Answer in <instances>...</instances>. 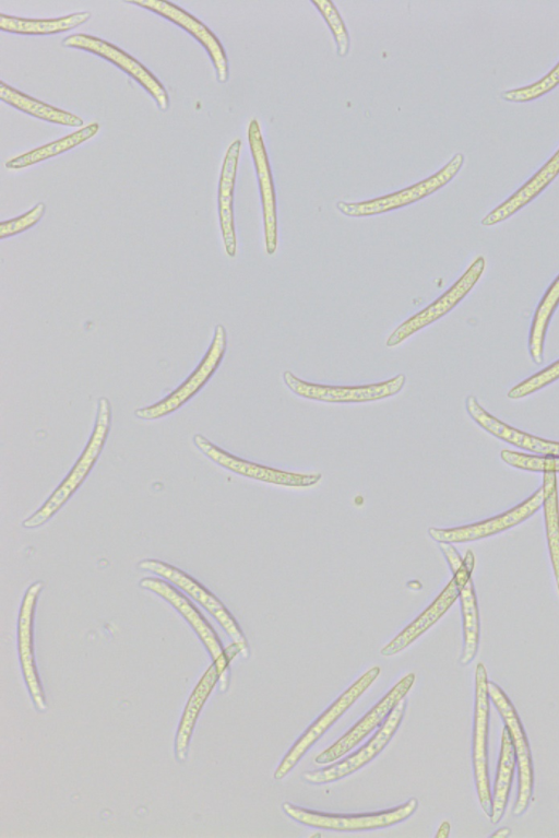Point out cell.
<instances>
[{
	"mask_svg": "<svg viewBox=\"0 0 559 838\" xmlns=\"http://www.w3.org/2000/svg\"><path fill=\"white\" fill-rule=\"evenodd\" d=\"M406 706L407 701L404 697L393 708L373 736L355 753L324 768L305 771L301 775V779L309 784H326L341 780L361 769L373 760L390 743L403 720Z\"/></svg>",
	"mask_w": 559,
	"mask_h": 838,
	"instance_id": "7c38bea8",
	"label": "cell"
},
{
	"mask_svg": "<svg viewBox=\"0 0 559 838\" xmlns=\"http://www.w3.org/2000/svg\"><path fill=\"white\" fill-rule=\"evenodd\" d=\"M542 487L547 545L559 593V497L556 473L544 472Z\"/></svg>",
	"mask_w": 559,
	"mask_h": 838,
	"instance_id": "f1b7e54d",
	"label": "cell"
},
{
	"mask_svg": "<svg viewBox=\"0 0 559 838\" xmlns=\"http://www.w3.org/2000/svg\"><path fill=\"white\" fill-rule=\"evenodd\" d=\"M439 547L459 587L463 625V649L460 664L467 665L475 659L479 646V612L472 580L475 557L473 552L468 550L462 558L452 543H439Z\"/></svg>",
	"mask_w": 559,
	"mask_h": 838,
	"instance_id": "ba28073f",
	"label": "cell"
},
{
	"mask_svg": "<svg viewBox=\"0 0 559 838\" xmlns=\"http://www.w3.org/2000/svg\"><path fill=\"white\" fill-rule=\"evenodd\" d=\"M219 676L221 673L218 672L216 665L212 663L188 699L178 727L175 744L176 758L180 763H183L187 759L190 737L194 724L204 703L213 691L215 684L218 682Z\"/></svg>",
	"mask_w": 559,
	"mask_h": 838,
	"instance_id": "d4e9b609",
	"label": "cell"
},
{
	"mask_svg": "<svg viewBox=\"0 0 559 838\" xmlns=\"http://www.w3.org/2000/svg\"><path fill=\"white\" fill-rule=\"evenodd\" d=\"M559 305V274L549 285L539 300L532 319L528 335V353L532 361L539 365L544 359V342L549 321Z\"/></svg>",
	"mask_w": 559,
	"mask_h": 838,
	"instance_id": "4dcf8cb0",
	"label": "cell"
},
{
	"mask_svg": "<svg viewBox=\"0 0 559 838\" xmlns=\"http://www.w3.org/2000/svg\"><path fill=\"white\" fill-rule=\"evenodd\" d=\"M240 149L241 141L239 139L234 140L228 146L221 169L217 193L222 238L225 251L227 256L231 258L235 257L237 252V237L234 220V190Z\"/></svg>",
	"mask_w": 559,
	"mask_h": 838,
	"instance_id": "7402d4cb",
	"label": "cell"
},
{
	"mask_svg": "<svg viewBox=\"0 0 559 838\" xmlns=\"http://www.w3.org/2000/svg\"><path fill=\"white\" fill-rule=\"evenodd\" d=\"M450 829H451L450 823L448 821H443L437 830L436 837L437 838L449 837Z\"/></svg>",
	"mask_w": 559,
	"mask_h": 838,
	"instance_id": "8d00e7d4",
	"label": "cell"
},
{
	"mask_svg": "<svg viewBox=\"0 0 559 838\" xmlns=\"http://www.w3.org/2000/svg\"><path fill=\"white\" fill-rule=\"evenodd\" d=\"M286 387L296 396L328 403H361L382 400L397 394L405 386L406 376L357 386H333L306 381L289 370L282 375Z\"/></svg>",
	"mask_w": 559,
	"mask_h": 838,
	"instance_id": "9c48e42d",
	"label": "cell"
},
{
	"mask_svg": "<svg viewBox=\"0 0 559 838\" xmlns=\"http://www.w3.org/2000/svg\"><path fill=\"white\" fill-rule=\"evenodd\" d=\"M44 588L43 581L33 582L22 600L17 621V649L24 681L27 685L35 708L47 710L46 697L36 669L33 646V618L38 595Z\"/></svg>",
	"mask_w": 559,
	"mask_h": 838,
	"instance_id": "d6986e66",
	"label": "cell"
},
{
	"mask_svg": "<svg viewBox=\"0 0 559 838\" xmlns=\"http://www.w3.org/2000/svg\"><path fill=\"white\" fill-rule=\"evenodd\" d=\"M0 98L5 104L40 120L75 128L83 126V120L79 116L40 102L3 81L0 83Z\"/></svg>",
	"mask_w": 559,
	"mask_h": 838,
	"instance_id": "4316f807",
	"label": "cell"
},
{
	"mask_svg": "<svg viewBox=\"0 0 559 838\" xmlns=\"http://www.w3.org/2000/svg\"><path fill=\"white\" fill-rule=\"evenodd\" d=\"M98 130L99 125L97 122H92L61 139L15 156L10 161H7L4 165L8 169H22L32 166L82 144L83 142L93 138L98 132Z\"/></svg>",
	"mask_w": 559,
	"mask_h": 838,
	"instance_id": "f546056e",
	"label": "cell"
},
{
	"mask_svg": "<svg viewBox=\"0 0 559 838\" xmlns=\"http://www.w3.org/2000/svg\"><path fill=\"white\" fill-rule=\"evenodd\" d=\"M459 587L452 577L432 603L390 642L384 645L380 653L383 657H391L408 647L444 615L455 600L459 599Z\"/></svg>",
	"mask_w": 559,
	"mask_h": 838,
	"instance_id": "cb8c5ba5",
	"label": "cell"
},
{
	"mask_svg": "<svg viewBox=\"0 0 559 838\" xmlns=\"http://www.w3.org/2000/svg\"><path fill=\"white\" fill-rule=\"evenodd\" d=\"M418 807V800L411 798L406 802L386 810L340 814L314 811L298 806L290 802H283V812L293 821L308 827L336 830V831H361L386 828L409 818Z\"/></svg>",
	"mask_w": 559,
	"mask_h": 838,
	"instance_id": "7a4b0ae2",
	"label": "cell"
},
{
	"mask_svg": "<svg viewBox=\"0 0 559 838\" xmlns=\"http://www.w3.org/2000/svg\"><path fill=\"white\" fill-rule=\"evenodd\" d=\"M489 701L487 670L484 663L479 662L475 669L472 762L478 802L487 817L491 814V792L488 771Z\"/></svg>",
	"mask_w": 559,
	"mask_h": 838,
	"instance_id": "30bf717a",
	"label": "cell"
},
{
	"mask_svg": "<svg viewBox=\"0 0 559 838\" xmlns=\"http://www.w3.org/2000/svg\"><path fill=\"white\" fill-rule=\"evenodd\" d=\"M559 85V62L538 81L518 88L503 91L500 97L510 103H527L537 99Z\"/></svg>",
	"mask_w": 559,
	"mask_h": 838,
	"instance_id": "1f68e13d",
	"label": "cell"
},
{
	"mask_svg": "<svg viewBox=\"0 0 559 838\" xmlns=\"http://www.w3.org/2000/svg\"><path fill=\"white\" fill-rule=\"evenodd\" d=\"M510 835H511V830H510V828H508V827H502V828H500V829L496 830V831H495V833L491 835V837H492V838H507V837H509Z\"/></svg>",
	"mask_w": 559,
	"mask_h": 838,
	"instance_id": "74e56055",
	"label": "cell"
},
{
	"mask_svg": "<svg viewBox=\"0 0 559 838\" xmlns=\"http://www.w3.org/2000/svg\"><path fill=\"white\" fill-rule=\"evenodd\" d=\"M542 506L543 487L540 486L527 499L508 511L462 527L448 529L429 528L428 535L438 543L453 544L477 541L518 526L533 516Z\"/></svg>",
	"mask_w": 559,
	"mask_h": 838,
	"instance_id": "2e32d148",
	"label": "cell"
},
{
	"mask_svg": "<svg viewBox=\"0 0 559 838\" xmlns=\"http://www.w3.org/2000/svg\"><path fill=\"white\" fill-rule=\"evenodd\" d=\"M500 458L508 465L533 472H559V456L526 455L512 450H501Z\"/></svg>",
	"mask_w": 559,
	"mask_h": 838,
	"instance_id": "836d02e7",
	"label": "cell"
},
{
	"mask_svg": "<svg viewBox=\"0 0 559 838\" xmlns=\"http://www.w3.org/2000/svg\"><path fill=\"white\" fill-rule=\"evenodd\" d=\"M61 46L85 50L114 63L135 80L153 97L162 111L168 110L169 96L164 85L146 67L124 50L83 33L67 36L62 39Z\"/></svg>",
	"mask_w": 559,
	"mask_h": 838,
	"instance_id": "4fadbf2b",
	"label": "cell"
},
{
	"mask_svg": "<svg viewBox=\"0 0 559 838\" xmlns=\"http://www.w3.org/2000/svg\"><path fill=\"white\" fill-rule=\"evenodd\" d=\"M486 261L478 256L459 280L432 303L399 324L386 339L385 345L394 347L423 328L451 311L474 287L485 270Z\"/></svg>",
	"mask_w": 559,
	"mask_h": 838,
	"instance_id": "5bb4252c",
	"label": "cell"
},
{
	"mask_svg": "<svg viewBox=\"0 0 559 838\" xmlns=\"http://www.w3.org/2000/svg\"><path fill=\"white\" fill-rule=\"evenodd\" d=\"M488 694L510 734L516 757L518 795L513 814L519 817L526 812L533 796L534 766L532 753L524 727L510 698L493 681H488Z\"/></svg>",
	"mask_w": 559,
	"mask_h": 838,
	"instance_id": "52a82bcc",
	"label": "cell"
},
{
	"mask_svg": "<svg viewBox=\"0 0 559 838\" xmlns=\"http://www.w3.org/2000/svg\"><path fill=\"white\" fill-rule=\"evenodd\" d=\"M465 409L478 426L496 438L538 456H559V441L533 436L503 423L487 412L472 394L465 399Z\"/></svg>",
	"mask_w": 559,
	"mask_h": 838,
	"instance_id": "44dd1931",
	"label": "cell"
},
{
	"mask_svg": "<svg viewBox=\"0 0 559 838\" xmlns=\"http://www.w3.org/2000/svg\"><path fill=\"white\" fill-rule=\"evenodd\" d=\"M515 766L516 757L512 741L508 730L503 728L493 792L491 794V814L489 818L492 824L499 823L504 815Z\"/></svg>",
	"mask_w": 559,
	"mask_h": 838,
	"instance_id": "83f0119b",
	"label": "cell"
},
{
	"mask_svg": "<svg viewBox=\"0 0 559 838\" xmlns=\"http://www.w3.org/2000/svg\"><path fill=\"white\" fill-rule=\"evenodd\" d=\"M110 425V402L106 397H100L97 401L93 432L80 458L39 509L22 521L23 528L36 529L48 522L76 492L99 458L107 441Z\"/></svg>",
	"mask_w": 559,
	"mask_h": 838,
	"instance_id": "6da1fadb",
	"label": "cell"
},
{
	"mask_svg": "<svg viewBox=\"0 0 559 838\" xmlns=\"http://www.w3.org/2000/svg\"><path fill=\"white\" fill-rule=\"evenodd\" d=\"M139 586L166 600L187 621L203 642L213 663L221 673L218 680L219 691L222 693L226 692L229 682V663L237 654H241V648L235 642L224 648L217 634L201 612L168 581L155 577H145L140 580Z\"/></svg>",
	"mask_w": 559,
	"mask_h": 838,
	"instance_id": "3957f363",
	"label": "cell"
},
{
	"mask_svg": "<svg viewBox=\"0 0 559 838\" xmlns=\"http://www.w3.org/2000/svg\"><path fill=\"white\" fill-rule=\"evenodd\" d=\"M194 446L210 460L236 474L257 481L290 487H307L321 481V473L289 472L236 457L214 445L201 434L192 437Z\"/></svg>",
	"mask_w": 559,
	"mask_h": 838,
	"instance_id": "9a60e30c",
	"label": "cell"
},
{
	"mask_svg": "<svg viewBox=\"0 0 559 838\" xmlns=\"http://www.w3.org/2000/svg\"><path fill=\"white\" fill-rule=\"evenodd\" d=\"M138 567L165 578L200 603L219 623L233 642L241 648L240 656L245 659L249 657V646L237 621L225 605L203 585L179 568L159 559H142L138 563Z\"/></svg>",
	"mask_w": 559,
	"mask_h": 838,
	"instance_id": "8fae6325",
	"label": "cell"
},
{
	"mask_svg": "<svg viewBox=\"0 0 559 838\" xmlns=\"http://www.w3.org/2000/svg\"><path fill=\"white\" fill-rule=\"evenodd\" d=\"M558 175L559 149L522 187L484 216L480 224L492 226L506 221L538 197Z\"/></svg>",
	"mask_w": 559,
	"mask_h": 838,
	"instance_id": "603a6c76",
	"label": "cell"
},
{
	"mask_svg": "<svg viewBox=\"0 0 559 838\" xmlns=\"http://www.w3.org/2000/svg\"><path fill=\"white\" fill-rule=\"evenodd\" d=\"M91 19V12L82 11L51 19H28L0 14V29L21 35H52L73 29Z\"/></svg>",
	"mask_w": 559,
	"mask_h": 838,
	"instance_id": "484cf974",
	"label": "cell"
},
{
	"mask_svg": "<svg viewBox=\"0 0 559 838\" xmlns=\"http://www.w3.org/2000/svg\"><path fill=\"white\" fill-rule=\"evenodd\" d=\"M310 2L328 24L336 44V54L340 57L347 56L350 46L349 34L335 4L331 0H310Z\"/></svg>",
	"mask_w": 559,
	"mask_h": 838,
	"instance_id": "d6a6232c",
	"label": "cell"
},
{
	"mask_svg": "<svg viewBox=\"0 0 559 838\" xmlns=\"http://www.w3.org/2000/svg\"><path fill=\"white\" fill-rule=\"evenodd\" d=\"M559 379V359L530 378L521 381L507 393L509 399H521Z\"/></svg>",
	"mask_w": 559,
	"mask_h": 838,
	"instance_id": "e575fe53",
	"label": "cell"
},
{
	"mask_svg": "<svg viewBox=\"0 0 559 838\" xmlns=\"http://www.w3.org/2000/svg\"><path fill=\"white\" fill-rule=\"evenodd\" d=\"M124 2L152 11L187 31L207 51L215 69L216 80L219 83H226L228 81L229 63L222 43L215 34L194 15L177 4L165 0H132Z\"/></svg>",
	"mask_w": 559,
	"mask_h": 838,
	"instance_id": "ac0fdd59",
	"label": "cell"
},
{
	"mask_svg": "<svg viewBox=\"0 0 559 838\" xmlns=\"http://www.w3.org/2000/svg\"><path fill=\"white\" fill-rule=\"evenodd\" d=\"M226 349V329L222 323H217L214 328L212 342L195 369L168 396L152 405L136 409L134 411L135 417L144 421H154L180 409L212 378L223 362Z\"/></svg>",
	"mask_w": 559,
	"mask_h": 838,
	"instance_id": "5b68a950",
	"label": "cell"
},
{
	"mask_svg": "<svg viewBox=\"0 0 559 838\" xmlns=\"http://www.w3.org/2000/svg\"><path fill=\"white\" fill-rule=\"evenodd\" d=\"M415 674L403 676L359 721L343 736L314 757V763L325 765L334 763L348 753L362 739L381 725L397 703L403 699L415 682Z\"/></svg>",
	"mask_w": 559,
	"mask_h": 838,
	"instance_id": "e0dca14e",
	"label": "cell"
},
{
	"mask_svg": "<svg viewBox=\"0 0 559 838\" xmlns=\"http://www.w3.org/2000/svg\"><path fill=\"white\" fill-rule=\"evenodd\" d=\"M465 162L462 153H456L437 173L407 188L359 202L337 201V210L352 217L372 216L403 208L419 201L450 182L461 170Z\"/></svg>",
	"mask_w": 559,
	"mask_h": 838,
	"instance_id": "277c9868",
	"label": "cell"
},
{
	"mask_svg": "<svg viewBox=\"0 0 559 838\" xmlns=\"http://www.w3.org/2000/svg\"><path fill=\"white\" fill-rule=\"evenodd\" d=\"M380 672L381 669L378 665L368 669L304 731L275 769L273 775L275 780L284 779L296 767L308 750L365 693Z\"/></svg>",
	"mask_w": 559,
	"mask_h": 838,
	"instance_id": "8992f818",
	"label": "cell"
},
{
	"mask_svg": "<svg viewBox=\"0 0 559 838\" xmlns=\"http://www.w3.org/2000/svg\"><path fill=\"white\" fill-rule=\"evenodd\" d=\"M45 212L46 204L44 202H38L22 215L1 222L0 239L12 237L29 229L41 220V217L45 215Z\"/></svg>",
	"mask_w": 559,
	"mask_h": 838,
	"instance_id": "d590c367",
	"label": "cell"
},
{
	"mask_svg": "<svg viewBox=\"0 0 559 838\" xmlns=\"http://www.w3.org/2000/svg\"><path fill=\"white\" fill-rule=\"evenodd\" d=\"M248 142L260 189L265 250L273 255L277 249L276 194L267 152L257 119L249 122Z\"/></svg>",
	"mask_w": 559,
	"mask_h": 838,
	"instance_id": "ffe728a7",
	"label": "cell"
}]
</instances>
